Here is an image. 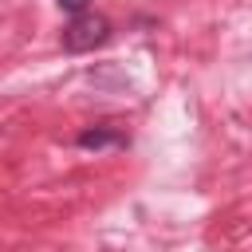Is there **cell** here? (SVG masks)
Here are the masks:
<instances>
[{
  "instance_id": "1",
  "label": "cell",
  "mask_w": 252,
  "mask_h": 252,
  "mask_svg": "<svg viewBox=\"0 0 252 252\" xmlns=\"http://www.w3.org/2000/svg\"><path fill=\"white\" fill-rule=\"evenodd\" d=\"M110 35V20L106 16H94V12H79L67 28H63V47L67 51H94L98 43H106Z\"/></svg>"
},
{
  "instance_id": "2",
  "label": "cell",
  "mask_w": 252,
  "mask_h": 252,
  "mask_svg": "<svg viewBox=\"0 0 252 252\" xmlns=\"http://www.w3.org/2000/svg\"><path fill=\"white\" fill-rule=\"evenodd\" d=\"M75 142L79 150H110V146H126V134L114 126H94V130H83Z\"/></svg>"
},
{
  "instance_id": "3",
  "label": "cell",
  "mask_w": 252,
  "mask_h": 252,
  "mask_svg": "<svg viewBox=\"0 0 252 252\" xmlns=\"http://www.w3.org/2000/svg\"><path fill=\"white\" fill-rule=\"evenodd\" d=\"M55 4H59L63 12H71V16H79V12H87V4H91V0H55Z\"/></svg>"
}]
</instances>
